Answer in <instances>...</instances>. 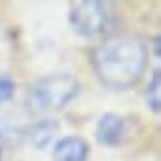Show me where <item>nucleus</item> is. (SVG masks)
Masks as SVG:
<instances>
[{"instance_id": "obj_1", "label": "nucleus", "mask_w": 161, "mask_h": 161, "mask_svg": "<svg viewBox=\"0 0 161 161\" xmlns=\"http://www.w3.org/2000/svg\"><path fill=\"white\" fill-rule=\"evenodd\" d=\"M93 70L110 89H129L140 82L148 63V47L140 36L112 34L93 51Z\"/></svg>"}, {"instance_id": "obj_2", "label": "nucleus", "mask_w": 161, "mask_h": 161, "mask_svg": "<svg viewBox=\"0 0 161 161\" xmlns=\"http://www.w3.org/2000/svg\"><path fill=\"white\" fill-rule=\"evenodd\" d=\"M78 93V80L72 74H49L32 86L27 103L34 112H55L64 108Z\"/></svg>"}, {"instance_id": "obj_3", "label": "nucleus", "mask_w": 161, "mask_h": 161, "mask_svg": "<svg viewBox=\"0 0 161 161\" xmlns=\"http://www.w3.org/2000/svg\"><path fill=\"white\" fill-rule=\"evenodd\" d=\"M68 21L76 34L84 38H97V36H103L110 29L112 12L106 2L80 0V2L70 4Z\"/></svg>"}, {"instance_id": "obj_4", "label": "nucleus", "mask_w": 161, "mask_h": 161, "mask_svg": "<svg viewBox=\"0 0 161 161\" xmlns=\"http://www.w3.org/2000/svg\"><path fill=\"white\" fill-rule=\"evenodd\" d=\"M97 140L104 146H119L123 142L125 136V121L121 116L114 114V112H106L101 116V119L97 121V129H95Z\"/></svg>"}, {"instance_id": "obj_5", "label": "nucleus", "mask_w": 161, "mask_h": 161, "mask_svg": "<svg viewBox=\"0 0 161 161\" xmlns=\"http://www.w3.org/2000/svg\"><path fill=\"white\" fill-rule=\"evenodd\" d=\"M89 155V144L82 136H64L53 148L55 161H86Z\"/></svg>"}, {"instance_id": "obj_6", "label": "nucleus", "mask_w": 161, "mask_h": 161, "mask_svg": "<svg viewBox=\"0 0 161 161\" xmlns=\"http://www.w3.org/2000/svg\"><path fill=\"white\" fill-rule=\"evenodd\" d=\"M55 129H57V125H55L53 121H40V123H36L34 127H31L29 136H31V140H32L34 146L42 148V146H46V144L49 142V138H51V135L55 133Z\"/></svg>"}, {"instance_id": "obj_7", "label": "nucleus", "mask_w": 161, "mask_h": 161, "mask_svg": "<svg viewBox=\"0 0 161 161\" xmlns=\"http://www.w3.org/2000/svg\"><path fill=\"white\" fill-rule=\"evenodd\" d=\"M146 103H148L150 110L159 112V103H161V74H159V70H153V74H152V80L146 89Z\"/></svg>"}, {"instance_id": "obj_8", "label": "nucleus", "mask_w": 161, "mask_h": 161, "mask_svg": "<svg viewBox=\"0 0 161 161\" xmlns=\"http://www.w3.org/2000/svg\"><path fill=\"white\" fill-rule=\"evenodd\" d=\"M15 93V82L8 74H0V103L10 101Z\"/></svg>"}, {"instance_id": "obj_9", "label": "nucleus", "mask_w": 161, "mask_h": 161, "mask_svg": "<svg viewBox=\"0 0 161 161\" xmlns=\"http://www.w3.org/2000/svg\"><path fill=\"white\" fill-rule=\"evenodd\" d=\"M0 161H2V153H0Z\"/></svg>"}]
</instances>
